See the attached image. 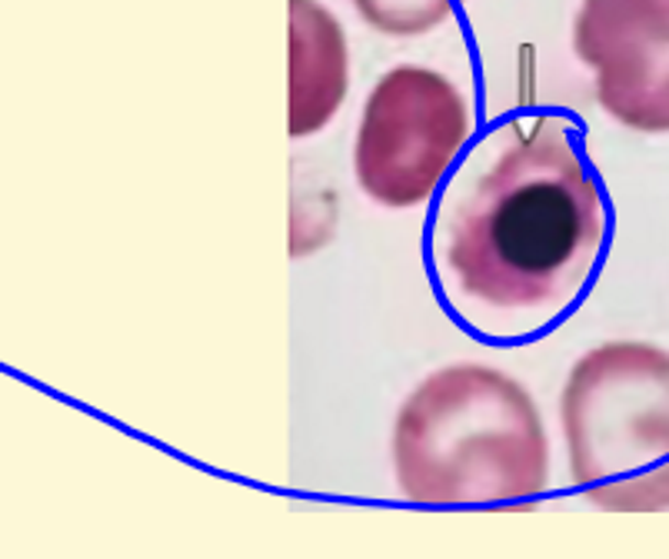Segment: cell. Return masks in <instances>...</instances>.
<instances>
[{"label":"cell","instance_id":"obj_1","mask_svg":"<svg viewBox=\"0 0 669 559\" xmlns=\"http://www.w3.org/2000/svg\"><path fill=\"white\" fill-rule=\"evenodd\" d=\"M606 246V204L560 117L509 127L493 164L443 210L437 266L493 317L550 320L590 287Z\"/></svg>","mask_w":669,"mask_h":559},{"label":"cell","instance_id":"obj_2","mask_svg":"<svg viewBox=\"0 0 669 559\" xmlns=\"http://www.w3.org/2000/svg\"><path fill=\"white\" fill-rule=\"evenodd\" d=\"M390 463L410 503L526 506L550 490V434L516 376L463 360L399 403Z\"/></svg>","mask_w":669,"mask_h":559},{"label":"cell","instance_id":"obj_3","mask_svg":"<svg viewBox=\"0 0 669 559\" xmlns=\"http://www.w3.org/2000/svg\"><path fill=\"white\" fill-rule=\"evenodd\" d=\"M580 496L603 513H669V350L613 340L586 350L560 393Z\"/></svg>","mask_w":669,"mask_h":559},{"label":"cell","instance_id":"obj_4","mask_svg":"<svg viewBox=\"0 0 669 559\" xmlns=\"http://www.w3.org/2000/svg\"><path fill=\"white\" fill-rule=\"evenodd\" d=\"M470 127V100L447 74L424 64L390 67L360 110L357 187L386 210L424 207L460 157Z\"/></svg>","mask_w":669,"mask_h":559},{"label":"cell","instance_id":"obj_5","mask_svg":"<svg viewBox=\"0 0 669 559\" xmlns=\"http://www.w3.org/2000/svg\"><path fill=\"white\" fill-rule=\"evenodd\" d=\"M573 54L619 127L669 133V0H580Z\"/></svg>","mask_w":669,"mask_h":559},{"label":"cell","instance_id":"obj_6","mask_svg":"<svg viewBox=\"0 0 669 559\" xmlns=\"http://www.w3.org/2000/svg\"><path fill=\"white\" fill-rule=\"evenodd\" d=\"M350 90V44L323 0H287V133L307 140L333 123Z\"/></svg>","mask_w":669,"mask_h":559},{"label":"cell","instance_id":"obj_7","mask_svg":"<svg viewBox=\"0 0 669 559\" xmlns=\"http://www.w3.org/2000/svg\"><path fill=\"white\" fill-rule=\"evenodd\" d=\"M467 0H350L357 18L383 37H424L460 14Z\"/></svg>","mask_w":669,"mask_h":559}]
</instances>
